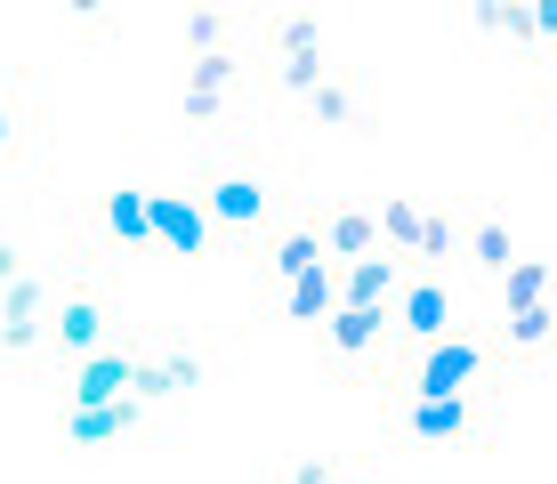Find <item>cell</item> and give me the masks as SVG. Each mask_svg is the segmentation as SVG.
<instances>
[{
  "mask_svg": "<svg viewBox=\"0 0 557 484\" xmlns=\"http://www.w3.org/2000/svg\"><path fill=\"white\" fill-rule=\"evenodd\" d=\"M323 250L348 259V266L380 259V219H372V210H332V219H323Z\"/></svg>",
  "mask_w": 557,
  "mask_h": 484,
  "instance_id": "cell-14",
  "label": "cell"
},
{
  "mask_svg": "<svg viewBox=\"0 0 557 484\" xmlns=\"http://www.w3.org/2000/svg\"><path fill=\"white\" fill-rule=\"evenodd\" d=\"M299 106H307V122H315V129H356V89L339 82V73H332L315 97H299Z\"/></svg>",
  "mask_w": 557,
  "mask_h": 484,
  "instance_id": "cell-23",
  "label": "cell"
},
{
  "mask_svg": "<svg viewBox=\"0 0 557 484\" xmlns=\"http://www.w3.org/2000/svg\"><path fill=\"white\" fill-rule=\"evenodd\" d=\"M396 332H405L412 356H420V347H436V339H453V290H445V275L405 283V299H396Z\"/></svg>",
  "mask_w": 557,
  "mask_h": 484,
  "instance_id": "cell-4",
  "label": "cell"
},
{
  "mask_svg": "<svg viewBox=\"0 0 557 484\" xmlns=\"http://www.w3.org/2000/svg\"><path fill=\"white\" fill-rule=\"evenodd\" d=\"M106 235L113 243H153V194L146 186H122V194H106Z\"/></svg>",
  "mask_w": 557,
  "mask_h": 484,
  "instance_id": "cell-19",
  "label": "cell"
},
{
  "mask_svg": "<svg viewBox=\"0 0 557 484\" xmlns=\"http://www.w3.org/2000/svg\"><path fill=\"white\" fill-rule=\"evenodd\" d=\"M16 283H25V250L0 243V290H16Z\"/></svg>",
  "mask_w": 557,
  "mask_h": 484,
  "instance_id": "cell-29",
  "label": "cell"
},
{
  "mask_svg": "<svg viewBox=\"0 0 557 484\" xmlns=\"http://www.w3.org/2000/svg\"><path fill=\"white\" fill-rule=\"evenodd\" d=\"M405 429L420 444H469V436H485V412H476V396H412Z\"/></svg>",
  "mask_w": 557,
  "mask_h": 484,
  "instance_id": "cell-6",
  "label": "cell"
},
{
  "mask_svg": "<svg viewBox=\"0 0 557 484\" xmlns=\"http://www.w3.org/2000/svg\"><path fill=\"white\" fill-rule=\"evenodd\" d=\"M485 347H476V339H436V347H420V356H412V396H469V380L476 372H485Z\"/></svg>",
  "mask_w": 557,
  "mask_h": 484,
  "instance_id": "cell-2",
  "label": "cell"
},
{
  "mask_svg": "<svg viewBox=\"0 0 557 484\" xmlns=\"http://www.w3.org/2000/svg\"><path fill=\"white\" fill-rule=\"evenodd\" d=\"M476 25L502 41H533V9H517V0H476Z\"/></svg>",
  "mask_w": 557,
  "mask_h": 484,
  "instance_id": "cell-25",
  "label": "cell"
},
{
  "mask_svg": "<svg viewBox=\"0 0 557 484\" xmlns=\"http://www.w3.org/2000/svg\"><path fill=\"white\" fill-rule=\"evenodd\" d=\"M549 347H557V299H542V307H517V315H502V356L533 363V356H549Z\"/></svg>",
  "mask_w": 557,
  "mask_h": 484,
  "instance_id": "cell-11",
  "label": "cell"
},
{
  "mask_svg": "<svg viewBox=\"0 0 557 484\" xmlns=\"http://www.w3.org/2000/svg\"><path fill=\"white\" fill-rule=\"evenodd\" d=\"M259 41H267V65H275V57H307V49H323V16L315 9H283V16L259 25Z\"/></svg>",
  "mask_w": 557,
  "mask_h": 484,
  "instance_id": "cell-15",
  "label": "cell"
},
{
  "mask_svg": "<svg viewBox=\"0 0 557 484\" xmlns=\"http://www.w3.org/2000/svg\"><path fill=\"white\" fill-rule=\"evenodd\" d=\"M420 219H429V210H420L412 202V194H396V202H380V243H388L396 250V259H420Z\"/></svg>",
  "mask_w": 557,
  "mask_h": 484,
  "instance_id": "cell-22",
  "label": "cell"
},
{
  "mask_svg": "<svg viewBox=\"0 0 557 484\" xmlns=\"http://www.w3.org/2000/svg\"><path fill=\"white\" fill-rule=\"evenodd\" d=\"M283 484H339L332 460H299V469H283Z\"/></svg>",
  "mask_w": 557,
  "mask_h": 484,
  "instance_id": "cell-28",
  "label": "cell"
},
{
  "mask_svg": "<svg viewBox=\"0 0 557 484\" xmlns=\"http://www.w3.org/2000/svg\"><path fill=\"white\" fill-rule=\"evenodd\" d=\"M138 412H146L138 396H122V404H98V412H65V436L82 444V452H98V444H122L129 429H138Z\"/></svg>",
  "mask_w": 557,
  "mask_h": 484,
  "instance_id": "cell-13",
  "label": "cell"
},
{
  "mask_svg": "<svg viewBox=\"0 0 557 484\" xmlns=\"http://www.w3.org/2000/svg\"><path fill=\"white\" fill-rule=\"evenodd\" d=\"M16 146H25V106H16V97L0 89V162H9Z\"/></svg>",
  "mask_w": 557,
  "mask_h": 484,
  "instance_id": "cell-27",
  "label": "cell"
},
{
  "mask_svg": "<svg viewBox=\"0 0 557 484\" xmlns=\"http://www.w3.org/2000/svg\"><path fill=\"white\" fill-rule=\"evenodd\" d=\"M243 82V57L219 49V57H186V122H219L226 113V89Z\"/></svg>",
  "mask_w": 557,
  "mask_h": 484,
  "instance_id": "cell-8",
  "label": "cell"
},
{
  "mask_svg": "<svg viewBox=\"0 0 557 484\" xmlns=\"http://www.w3.org/2000/svg\"><path fill=\"white\" fill-rule=\"evenodd\" d=\"M235 16H226V9H195V16H186V57H219V49H235Z\"/></svg>",
  "mask_w": 557,
  "mask_h": 484,
  "instance_id": "cell-24",
  "label": "cell"
},
{
  "mask_svg": "<svg viewBox=\"0 0 557 484\" xmlns=\"http://www.w3.org/2000/svg\"><path fill=\"white\" fill-rule=\"evenodd\" d=\"M460 250H469V259L485 266L493 283H502L509 266H517V243H509V226H502V219H469V226H460Z\"/></svg>",
  "mask_w": 557,
  "mask_h": 484,
  "instance_id": "cell-20",
  "label": "cell"
},
{
  "mask_svg": "<svg viewBox=\"0 0 557 484\" xmlns=\"http://www.w3.org/2000/svg\"><path fill=\"white\" fill-rule=\"evenodd\" d=\"M542 299H557V266H549V259H517L509 275H502V315L542 307Z\"/></svg>",
  "mask_w": 557,
  "mask_h": 484,
  "instance_id": "cell-21",
  "label": "cell"
},
{
  "mask_svg": "<svg viewBox=\"0 0 557 484\" xmlns=\"http://www.w3.org/2000/svg\"><path fill=\"white\" fill-rule=\"evenodd\" d=\"M210 210H202V194H153V243H170L178 259H202L210 250Z\"/></svg>",
  "mask_w": 557,
  "mask_h": 484,
  "instance_id": "cell-7",
  "label": "cell"
},
{
  "mask_svg": "<svg viewBox=\"0 0 557 484\" xmlns=\"http://www.w3.org/2000/svg\"><path fill=\"white\" fill-rule=\"evenodd\" d=\"M533 33H542V41H557V0H542V9H533Z\"/></svg>",
  "mask_w": 557,
  "mask_h": 484,
  "instance_id": "cell-30",
  "label": "cell"
},
{
  "mask_svg": "<svg viewBox=\"0 0 557 484\" xmlns=\"http://www.w3.org/2000/svg\"><path fill=\"white\" fill-rule=\"evenodd\" d=\"M339 299L396 315V299H405V259H363V266H348V275H339Z\"/></svg>",
  "mask_w": 557,
  "mask_h": 484,
  "instance_id": "cell-10",
  "label": "cell"
},
{
  "mask_svg": "<svg viewBox=\"0 0 557 484\" xmlns=\"http://www.w3.org/2000/svg\"><path fill=\"white\" fill-rule=\"evenodd\" d=\"M453 250H460V226L445 219V210H429V219H420V259L412 266H445Z\"/></svg>",
  "mask_w": 557,
  "mask_h": 484,
  "instance_id": "cell-26",
  "label": "cell"
},
{
  "mask_svg": "<svg viewBox=\"0 0 557 484\" xmlns=\"http://www.w3.org/2000/svg\"><path fill=\"white\" fill-rule=\"evenodd\" d=\"M388 323H396V315H380V307H348V299H339V315L323 323V332H332V347H339L348 363H363V356H380Z\"/></svg>",
  "mask_w": 557,
  "mask_h": 484,
  "instance_id": "cell-12",
  "label": "cell"
},
{
  "mask_svg": "<svg viewBox=\"0 0 557 484\" xmlns=\"http://www.w3.org/2000/svg\"><path fill=\"white\" fill-rule=\"evenodd\" d=\"M195 380H202V356H153V363H138L129 396H138V404H162V396H186Z\"/></svg>",
  "mask_w": 557,
  "mask_h": 484,
  "instance_id": "cell-16",
  "label": "cell"
},
{
  "mask_svg": "<svg viewBox=\"0 0 557 484\" xmlns=\"http://www.w3.org/2000/svg\"><path fill=\"white\" fill-rule=\"evenodd\" d=\"M106 290L98 283H73L65 290V299H57V315H49V347H57V356H98V347H106Z\"/></svg>",
  "mask_w": 557,
  "mask_h": 484,
  "instance_id": "cell-1",
  "label": "cell"
},
{
  "mask_svg": "<svg viewBox=\"0 0 557 484\" xmlns=\"http://www.w3.org/2000/svg\"><path fill=\"white\" fill-rule=\"evenodd\" d=\"M267 178H251V170H219V178L202 186V210L210 226H226V235H251V226H267Z\"/></svg>",
  "mask_w": 557,
  "mask_h": 484,
  "instance_id": "cell-3",
  "label": "cell"
},
{
  "mask_svg": "<svg viewBox=\"0 0 557 484\" xmlns=\"http://www.w3.org/2000/svg\"><path fill=\"white\" fill-rule=\"evenodd\" d=\"M41 339H49V283L25 275L16 290H0V347H9V356H33Z\"/></svg>",
  "mask_w": 557,
  "mask_h": 484,
  "instance_id": "cell-5",
  "label": "cell"
},
{
  "mask_svg": "<svg viewBox=\"0 0 557 484\" xmlns=\"http://www.w3.org/2000/svg\"><path fill=\"white\" fill-rule=\"evenodd\" d=\"M283 315H292V323H332L339 315V275H332V266L299 275L292 290H283Z\"/></svg>",
  "mask_w": 557,
  "mask_h": 484,
  "instance_id": "cell-18",
  "label": "cell"
},
{
  "mask_svg": "<svg viewBox=\"0 0 557 484\" xmlns=\"http://www.w3.org/2000/svg\"><path fill=\"white\" fill-rule=\"evenodd\" d=\"M129 380H138V356L129 347H98V356L82 363V380H73V412H98V404H122Z\"/></svg>",
  "mask_w": 557,
  "mask_h": 484,
  "instance_id": "cell-9",
  "label": "cell"
},
{
  "mask_svg": "<svg viewBox=\"0 0 557 484\" xmlns=\"http://www.w3.org/2000/svg\"><path fill=\"white\" fill-rule=\"evenodd\" d=\"M267 259H275V275H283V290H292L299 275H315V266L332 259V250H323V226L307 219V226H292V235H275V250H267Z\"/></svg>",
  "mask_w": 557,
  "mask_h": 484,
  "instance_id": "cell-17",
  "label": "cell"
},
{
  "mask_svg": "<svg viewBox=\"0 0 557 484\" xmlns=\"http://www.w3.org/2000/svg\"><path fill=\"white\" fill-rule=\"evenodd\" d=\"M549 138H557V97H549Z\"/></svg>",
  "mask_w": 557,
  "mask_h": 484,
  "instance_id": "cell-31",
  "label": "cell"
}]
</instances>
